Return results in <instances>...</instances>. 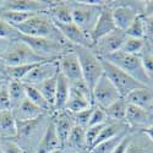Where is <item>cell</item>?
Returning <instances> with one entry per match:
<instances>
[{
    "mask_svg": "<svg viewBox=\"0 0 153 153\" xmlns=\"http://www.w3.org/2000/svg\"><path fill=\"white\" fill-rule=\"evenodd\" d=\"M16 28L21 34H25V36L45 38V39L54 41L64 47H72L64 38V36L56 27V25L49 17L47 12H41V14L33 15L31 19H28L26 22H23Z\"/></svg>",
    "mask_w": 153,
    "mask_h": 153,
    "instance_id": "6da1fadb",
    "label": "cell"
},
{
    "mask_svg": "<svg viewBox=\"0 0 153 153\" xmlns=\"http://www.w3.org/2000/svg\"><path fill=\"white\" fill-rule=\"evenodd\" d=\"M50 120L52 115L43 114L34 120L17 123V134L14 141L23 149L25 153H37V148Z\"/></svg>",
    "mask_w": 153,
    "mask_h": 153,
    "instance_id": "7a4b0ae2",
    "label": "cell"
},
{
    "mask_svg": "<svg viewBox=\"0 0 153 153\" xmlns=\"http://www.w3.org/2000/svg\"><path fill=\"white\" fill-rule=\"evenodd\" d=\"M70 4L72 9V22L86 34L90 36L97 23L100 11L107 4V1L80 0V1H70Z\"/></svg>",
    "mask_w": 153,
    "mask_h": 153,
    "instance_id": "3957f363",
    "label": "cell"
},
{
    "mask_svg": "<svg viewBox=\"0 0 153 153\" xmlns=\"http://www.w3.org/2000/svg\"><path fill=\"white\" fill-rule=\"evenodd\" d=\"M103 59L111 62L113 65H115L117 68L121 69L125 74L131 76L132 79H135L141 85L152 88L151 81H149L148 76L145 71V68H143V62H142L141 55L127 54V53H124V52H121V50H119V52H117V53H113V54H109V55L104 56Z\"/></svg>",
    "mask_w": 153,
    "mask_h": 153,
    "instance_id": "277c9868",
    "label": "cell"
},
{
    "mask_svg": "<svg viewBox=\"0 0 153 153\" xmlns=\"http://www.w3.org/2000/svg\"><path fill=\"white\" fill-rule=\"evenodd\" d=\"M72 50L79 59L83 80L90 86L91 90H93V87L96 86L98 80L104 75L100 58L91 48L72 47Z\"/></svg>",
    "mask_w": 153,
    "mask_h": 153,
    "instance_id": "5b68a950",
    "label": "cell"
},
{
    "mask_svg": "<svg viewBox=\"0 0 153 153\" xmlns=\"http://www.w3.org/2000/svg\"><path fill=\"white\" fill-rule=\"evenodd\" d=\"M100 61H102V66H103L104 76L114 85V87L117 88V91L119 92L121 98H126L135 90L146 87V86L141 85L140 82H137L135 79H132L131 76L125 74L121 69L117 68L115 65H113L111 62L107 61L105 59L100 58Z\"/></svg>",
    "mask_w": 153,
    "mask_h": 153,
    "instance_id": "8992f818",
    "label": "cell"
},
{
    "mask_svg": "<svg viewBox=\"0 0 153 153\" xmlns=\"http://www.w3.org/2000/svg\"><path fill=\"white\" fill-rule=\"evenodd\" d=\"M17 39L26 43L36 54L39 56L48 59V60H58L61 55L70 52L72 47H64L54 41L45 39V38H36V37H28L25 34H19ZM16 39V41H17Z\"/></svg>",
    "mask_w": 153,
    "mask_h": 153,
    "instance_id": "52a82bcc",
    "label": "cell"
},
{
    "mask_svg": "<svg viewBox=\"0 0 153 153\" xmlns=\"http://www.w3.org/2000/svg\"><path fill=\"white\" fill-rule=\"evenodd\" d=\"M9 66H21V65H33V64H41L45 61H52L44 59L36 54L33 50L21 41H12L10 49L4 58Z\"/></svg>",
    "mask_w": 153,
    "mask_h": 153,
    "instance_id": "ba28073f",
    "label": "cell"
},
{
    "mask_svg": "<svg viewBox=\"0 0 153 153\" xmlns=\"http://www.w3.org/2000/svg\"><path fill=\"white\" fill-rule=\"evenodd\" d=\"M127 4H117L114 5L109 1L111 6V15L115 23V27L120 31H126L130 25L136 20L138 15H141L138 6H143L145 1H126Z\"/></svg>",
    "mask_w": 153,
    "mask_h": 153,
    "instance_id": "9c48e42d",
    "label": "cell"
},
{
    "mask_svg": "<svg viewBox=\"0 0 153 153\" xmlns=\"http://www.w3.org/2000/svg\"><path fill=\"white\" fill-rule=\"evenodd\" d=\"M120 97L119 92L114 85L103 75L98 80L96 86L92 90V99L93 105H97L102 109H107L109 105H111L114 102H117Z\"/></svg>",
    "mask_w": 153,
    "mask_h": 153,
    "instance_id": "30bf717a",
    "label": "cell"
},
{
    "mask_svg": "<svg viewBox=\"0 0 153 153\" xmlns=\"http://www.w3.org/2000/svg\"><path fill=\"white\" fill-rule=\"evenodd\" d=\"M126 39V34L124 31L120 30H115L111 33L102 37L100 39H98L93 45H92V50L100 58H104L109 54L117 53L121 49L124 42Z\"/></svg>",
    "mask_w": 153,
    "mask_h": 153,
    "instance_id": "8fae6325",
    "label": "cell"
},
{
    "mask_svg": "<svg viewBox=\"0 0 153 153\" xmlns=\"http://www.w3.org/2000/svg\"><path fill=\"white\" fill-rule=\"evenodd\" d=\"M59 74V62L58 60H52V61H45L39 65H37L26 77H25L21 82L27 86H33L37 87L41 83L45 82L49 79H53Z\"/></svg>",
    "mask_w": 153,
    "mask_h": 153,
    "instance_id": "7c38bea8",
    "label": "cell"
},
{
    "mask_svg": "<svg viewBox=\"0 0 153 153\" xmlns=\"http://www.w3.org/2000/svg\"><path fill=\"white\" fill-rule=\"evenodd\" d=\"M54 1L45 0H4L1 10H10L26 14H41L47 12Z\"/></svg>",
    "mask_w": 153,
    "mask_h": 153,
    "instance_id": "4fadbf2b",
    "label": "cell"
},
{
    "mask_svg": "<svg viewBox=\"0 0 153 153\" xmlns=\"http://www.w3.org/2000/svg\"><path fill=\"white\" fill-rule=\"evenodd\" d=\"M59 62V72L65 77L69 82L83 80L82 77V71L79 59L74 53V50L71 49L70 52L65 53L58 59Z\"/></svg>",
    "mask_w": 153,
    "mask_h": 153,
    "instance_id": "5bb4252c",
    "label": "cell"
},
{
    "mask_svg": "<svg viewBox=\"0 0 153 153\" xmlns=\"http://www.w3.org/2000/svg\"><path fill=\"white\" fill-rule=\"evenodd\" d=\"M115 30H117V27H115V23H114L113 15H111V6L109 5V1H107V4L103 6V9L100 11V15L97 20V23H96L92 33L90 34L92 43L94 44L102 37L111 33Z\"/></svg>",
    "mask_w": 153,
    "mask_h": 153,
    "instance_id": "9a60e30c",
    "label": "cell"
},
{
    "mask_svg": "<svg viewBox=\"0 0 153 153\" xmlns=\"http://www.w3.org/2000/svg\"><path fill=\"white\" fill-rule=\"evenodd\" d=\"M152 123H153V114L152 113H148L141 108L136 107V105L127 103L125 124L129 126L130 130L136 131L135 129H138L140 131H142L147 126H149Z\"/></svg>",
    "mask_w": 153,
    "mask_h": 153,
    "instance_id": "2e32d148",
    "label": "cell"
},
{
    "mask_svg": "<svg viewBox=\"0 0 153 153\" xmlns=\"http://www.w3.org/2000/svg\"><path fill=\"white\" fill-rule=\"evenodd\" d=\"M64 38L72 45V47H85V48H92L93 43L88 34H86L82 30H80L74 22L69 25H60L55 23Z\"/></svg>",
    "mask_w": 153,
    "mask_h": 153,
    "instance_id": "e0dca14e",
    "label": "cell"
},
{
    "mask_svg": "<svg viewBox=\"0 0 153 153\" xmlns=\"http://www.w3.org/2000/svg\"><path fill=\"white\" fill-rule=\"evenodd\" d=\"M52 120L54 123L56 134H58V136L60 138V142L64 146V143H65V141L68 140L71 130L76 125L72 114L70 111L65 110V109L59 110V111H54L52 114Z\"/></svg>",
    "mask_w": 153,
    "mask_h": 153,
    "instance_id": "ac0fdd59",
    "label": "cell"
},
{
    "mask_svg": "<svg viewBox=\"0 0 153 153\" xmlns=\"http://www.w3.org/2000/svg\"><path fill=\"white\" fill-rule=\"evenodd\" d=\"M62 148L69 153H85L88 152L86 142V127L75 125L71 130L68 140L64 143Z\"/></svg>",
    "mask_w": 153,
    "mask_h": 153,
    "instance_id": "d6986e66",
    "label": "cell"
},
{
    "mask_svg": "<svg viewBox=\"0 0 153 153\" xmlns=\"http://www.w3.org/2000/svg\"><path fill=\"white\" fill-rule=\"evenodd\" d=\"M129 104L136 105L148 113L153 114V88L142 87L135 90L125 98Z\"/></svg>",
    "mask_w": 153,
    "mask_h": 153,
    "instance_id": "ffe728a7",
    "label": "cell"
},
{
    "mask_svg": "<svg viewBox=\"0 0 153 153\" xmlns=\"http://www.w3.org/2000/svg\"><path fill=\"white\" fill-rule=\"evenodd\" d=\"M12 115H14L16 123H22V121H30V120H34L37 118L42 117L44 113L41 108H38L36 104H33L32 102H30L27 98L25 99L22 103L11 110Z\"/></svg>",
    "mask_w": 153,
    "mask_h": 153,
    "instance_id": "44dd1931",
    "label": "cell"
},
{
    "mask_svg": "<svg viewBox=\"0 0 153 153\" xmlns=\"http://www.w3.org/2000/svg\"><path fill=\"white\" fill-rule=\"evenodd\" d=\"M47 14L54 23L69 25L72 22V9L70 1H54Z\"/></svg>",
    "mask_w": 153,
    "mask_h": 153,
    "instance_id": "7402d4cb",
    "label": "cell"
},
{
    "mask_svg": "<svg viewBox=\"0 0 153 153\" xmlns=\"http://www.w3.org/2000/svg\"><path fill=\"white\" fill-rule=\"evenodd\" d=\"M59 148H62V145H61L60 138L56 134L54 123H53V120H50L47 130L41 140V143L37 148V153H50V152L59 149Z\"/></svg>",
    "mask_w": 153,
    "mask_h": 153,
    "instance_id": "603a6c76",
    "label": "cell"
},
{
    "mask_svg": "<svg viewBox=\"0 0 153 153\" xmlns=\"http://www.w3.org/2000/svg\"><path fill=\"white\" fill-rule=\"evenodd\" d=\"M17 134V123L11 110L0 111V142L14 140Z\"/></svg>",
    "mask_w": 153,
    "mask_h": 153,
    "instance_id": "cb8c5ba5",
    "label": "cell"
},
{
    "mask_svg": "<svg viewBox=\"0 0 153 153\" xmlns=\"http://www.w3.org/2000/svg\"><path fill=\"white\" fill-rule=\"evenodd\" d=\"M92 105H93V103H92V100L90 98H87L80 91H77V90H75V88L70 87L69 98H68L66 105H65V110L70 111L71 114H75V113H79L81 110L88 109V108L92 107Z\"/></svg>",
    "mask_w": 153,
    "mask_h": 153,
    "instance_id": "d4e9b609",
    "label": "cell"
},
{
    "mask_svg": "<svg viewBox=\"0 0 153 153\" xmlns=\"http://www.w3.org/2000/svg\"><path fill=\"white\" fill-rule=\"evenodd\" d=\"M70 85L69 81L59 72L58 75V83H56V94H55V103H54V111L64 110L69 98Z\"/></svg>",
    "mask_w": 153,
    "mask_h": 153,
    "instance_id": "484cf974",
    "label": "cell"
},
{
    "mask_svg": "<svg viewBox=\"0 0 153 153\" xmlns=\"http://www.w3.org/2000/svg\"><path fill=\"white\" fill-rule=\"evenodd\" d=\"M9 87V94H10V107L11 110L17 108L22 102L26 99V86L21 81H14L9 80L7 81Z\"/></svg>",
    "mask_w": 153,
    "mask_h": 153,
    "instance_id": "4316f807",
    "label": "cell"
},
{
    "mask_svg": "<svg viewBox=\"0 0 153 153\" xmlns=\"http://www.w3.org/2000/svg\"><path fill=\"white\" fill-rule=\"evenodd\" d=\"M126 153H153V142H151L141 131L138 134L135 131Z\"/></svg>",
    "mask_w": 153,
    "mask_h": 153,
    "instance_id": "83f0119b",
    "label": "cell"
},
{
    "mask_svg": "<svg viewBox=\"0 0 153 153\" xmlns=\"http://www.w3.org/2000/svg\"><path fill=\"white\" fill-rule=\"evenodd\" d=\"M126 108H127V100L125 98H119L117 102H114L111 105H109L104 110L107 113V117H108L109 121L125 123Z\"/></svg>",
    "mask_w": 153,
    "mask_h": 153,
    "instance_id": "f1b7e54d",
    "label": "cell"
},
{
    "mask_svg": "<svg viewBox=\"0 0 153 153\" xmlns=\"http://www.w3.org/2000/svg\"><path fill=\"white\" fill-rule=\"evenodd\" d=\"M25 86H26V97H27V99L30 102H32L33 104H36L38 108H41L44 113L52 115V114L54 113V110L48 104V102L44 99L41 91L38 90L37 87H33V86H27V85H25Z\"/></svg>",
    "mask_w": 153,
    "mask_h": 153,
    "instance_id": "f546056e",
    "label": "cell"
},
{
    "mask_svg": "<svg viewBox=\"0 0 153 153\" xmlns=\"http://www.w3.org/2000/svg\"><path fill=\"white\" fill-rule=\"evenodd\" d=\"M148 42L147 39H137V38H129L126 39L121 47V52L127 54H135V55H142L147 52Z\"/></svg>",
    "mask_w": 153,
    "mask_h": 153,
    "instance_id": "4dcf8cb0",
    "label": "cell"
},
{
    "mask_svg": "<svg viewBox=\"0 0 153 153\" xmlns=\"http://www.w3.org/2000/svg\"><path fill=\"white\" fill-rule=\"evenodd\" d=\"M59 75V74H58ZM58 75L53 79H49L45 82L37 86V88L41 91L44 99L48 102V104L54 110V103H55V94H56V83H58Z\"/></svg>",
    "mask_w": 153,
    "mask_h": 153,
    "instance_id": "1f68e13d",
    "label": "cell"
},
{
    "mask_svg": "<svg viewBox=\"0 0 153 153\" xmlns=\"http://www.w3.org/2000/svg\"><path fill=\"white\" fill-rule=\"evenodd\" d=\"M36 14H26V12H17V11H10V10H0V19L10 23L11 26L17 27L23 22H26Z\"/></svg>",
    "mask_w": 153,
    "mask_h": 153,
    "instance_id": "d6a6232c",
    "label": "cell"
},
{
    "mask_svg": "<svg viewBox=\"0 0 153 153\" xmlns=\"http://www.w3.org/2000/svg\"><path fill=\"white\" fill-rule=\"evenodd\" d=\"M129 131H126V132H124V134H121L117 137H114V138H110V140H107V141L98 143L92 149H90V153H113V151L117 148V146L120 143V141L124 138V136Z\"/></svg>",
    "mask_w": 153,
    "mask_h": 153,
    "instance_id": "836d02e7",
    "label": "cell"
},
{
    "mask_svg": "<svg viewBox=\"0 0 153 153\" xmlns=\"http://www.w3.org/2000/svg\"><path fill=\"white\" fill-rule=\"evenodd\" d=\"M37 65H39V64H33V65H21V66H9L6 77H7V80L22 81Z\"/></svg>",
    "mask_w": 153,
    "mask_h": 153,
    "instance_id": "e575fe53",
    "label": "cell"
},
{
    "mask_svg": "<svg viewBox=\"0 0 153 153\" xmlns=\"http://www.w3.org/2000/svg\"><path fill=\"white\" fill-rule=\"evenodd\" d=\"M126 37L137 38V39H146L145 38V26H143V17L138 15L136 20L130 25V27L125 31Z\"/></svg>",
    "mask_w": 153,
    "mask_h": 153,
    "instance_id": "d590c367",
    "label": "cell"
},
{
    "mask_svg": "<svg viewBox=\"0 0 153 153\" xmlns=\"http://www.w3.org/2000/svg\"><path fill=\"white\" fill-rule=\"evenodd\" d=\"M20 32L16 27L11 26L10 23L0 19V38H4L7 41H16Z\"/></svg>",
    "mask_w": 153,
    "mask_h": 153,
    "instance_id": "8d00e7d4",
    "label": "cell"
},
{
    "mask_svg": "<svg viewBox=\"0 0 153 153\" xmlns=\"http://www.w3.org/2000/svg\"><path fill=\"white\" fill-rule=\"evenodd\" d=\"M104 126H105V124H103V125H93V126L86 127V142H87L88 151L93 147L94 142L97 141V138H98L100 131L103 130Z\"/></svg>",
    "mask_w": 153,
    "mask_h": 153,
    "instance_id": "74e56055",
    "label": "cell"
},
{
    "mask_svg": "<svg viewBox=\"0 0 153 153\" xmlns=\"http://www.w3.org/2000/svg\"><path fill=\"white\" fill-rule=\"evenodd\" d=\"M109 123V119L107 117V113L104 109H102L97 105H93V111L91 115V120H90V125L88 126H93V125H103ZM87 126V127H88Z\"/></svg>",
    "mask_w": 153,
    "mask_h": 153,
    "instance_id": "f35d334b",
    "label": "cell"
},
{
    "mask_svg": "<svg viewBox=\"0 0 153 153\" xmlns=\"http://www.w3.org/2000/svg\"><path fill=\"white\" fill-rule=\"evenodd\" d=\"M92 111H93V105L90 107L88 109H85V110H81V111H79V113L72 114L74 120H75V124L79 125V126H82V127H87L88 125H90V120H91Z\"/></svg>",
    "mask_w": 153,
    "mask_h": 153,
    "instance_id": "ab89813d",
    "label": "cell"
},
{
    "mask_svg": "<svg viewBox=\"0 0 153 153\" xmlns=\"http://www.w3.org/2000/svg\"><path fill=\"white\" fill-rule=\"evenodd\" d=\"M0 151L3 153H25L23 149L14 141V140H7V141L0 142Z\"/></svg>",
    "mask_w": 153,
    "mask_h": 153,
    "instance_id": "60d3db41",
    "label": "cell"
},
{
    "mask_svg": "<svg viewBox=\"0 0 153 153\" xmlns=\"http://www.w3.org/2000/svg\"><path fill=\"white\" fill-rule=\"evenodd\" d=\"M142 58V62H143V68H145V71L148 76V79L151 81V85H152V88H153V55L149 54V53H145L141 55Z\"/></svg>",
    "mask_w": 153,
    "mask_h": 153,
    "instance_id": "b9f144b4",
    "label": "cell"
},
{
    "mask_svg": "<svg viewBox=\"0 0 153 153\" xmlns=\"http://www.w3.org/2000/svg\"><path fill=\"white\" fill-rule=\"evenodd\" d=\"M4 110H11L7 82L1 90H0V111H4Z\"/></svg>",
    "mask_w": 153,
    "mask_h": 153,
    "instance_id": "7bdbcfd3",
    "label": "cell"
},
{
    "mask_svg": "<svg viewBox=\"0 0 153 153\" xmlns=\"http://www.w3.org/2000/svg\"><path fill=\"white\" fill-rule=\"evenodd\" d=\"M134 134H135V131H134V130H130L129 132H127V134L124 136V138L120 141V143L117 146V148L113 151V153H126L127 147H129V145H130V143H131V141H132Z\"/></svg>",
    "mask_w": 153,
    "mask_h": 153,
    "instance_id": "ee69618b",
    "label": "cell"
},
{
    "mask_svg": "<svg viewBox=\"0 0 153 153\" xmlns=\"http://www.w3.org/2000/svg\"><path fill=\"white\" fill-rule=\"evenodd\" d=\"M143 17V26H145V38L147 42L153 41V15L142 16Z\"/></svg>",
    "mask_w": 153,
    "mask_h": 153,
    "instance_id": "f6af8a7d",
    "label": "cell"
},
{
    "mask_svg": "<svg viewBox=\"0 0 153 153\" xmlns=\"http://www.w3.org/2000/svg\"><path fill=\"white\" fill-rule=\"evenodd\" d=\"M11 42L12 41H7V39H4V38H0V56L1 58H5L9 49H10V45H11Z\"/></svg>",
    "mask_w": 153,
    "mask_h": 153,
    "instance_id": "bcb514c9",
    "label": "cell"
},
{
    "mask_svg": "<svg viewBox=\"0 0 153 153\" xmlns=\"http://www.w3.org/2000/svg\"><path fill=\"white\" fill-rule=\"evenodd\" d=\"M7 69H9V65L6 64L5 59L0 56V75H3L5 79H7V77H6V75H7Z\"/></svg>",
    "mask_w": 153,
    "mask_h": 153,
    "instance_id": "7dc6e473",
    "label": "cell"
},
{
    "mask_svg": "<svg viewBox=\"0 0 153 153\" xmlns=\"http://www.w3.org/2000/svg\"><path fill=\"white\" fill-rule=\"evenodd\" d=\"M141 132H142V134H143V135L149 140L151 142H153V123H152L149 126H147L146 129H143Z\"/></svg>",
    "mask_w": 153,
    "mask_h": 153,
    "instance_id": "c3c4849f",
    "label": "cell"
},
{
    "mask_svg": "<svg viewBox=\"0 0 153 153\" xmlns=\"http://www.w3.org/2000/svg\"><path fill=\"white\" fill-rule=\"evenodd\" d=\"M146 53H149L153 55V43H149L148 42V47H147V52Z\"/></svg>",
    "mask_w": 153,
    "mask_h": 153,
    "instance_id": "681fc988",
    "label": "cell"
},
{
    "mask_svg": "<svg viewBox=\"0 0 153 153\" xmlns=\"http://www.w3.org/2000/svg\"><path fill=\"white\" fill-rule=\"evenodd\" d=\"M50 153H69V152H66L64 148H59V149H55V151H53V152H50Z\"/></svg>",
    "mask_w": 153,
    "mask_h": 153,
    "instance_id": "f907efd6",
    "label": "cell"
},
{
    "mask_svg": "<svg viewBox=\"0 0 153 153\" xmlns=\"http://www.w3.org/2000/svg\"><path fill=\"white\" fill-rule=\"evenodd\" d=\"M7 81H9V80H3V81H0V90H1V88L6 85V82H7Z\"/></svg>",
    "mask_w": 153,
    "mask_h": 153,
    "instance_id": "816d5d0a",
    "label": "cell"
},
{
    "mask_svg": "<svg viewBox=\"0 0 153 153\" xmlns=\"http://www.w3.org/2000/svg\"><path fill=\"white\" fill-rule=\"evenodd\" d=\"M3 80H7V79H5L3 75H0V81H3Z\"/></svg>",
    "mask_w": 153,
    "mask_h": 153,
    "instance_id": "f5cc1de1",
    "label": "cell"
},
{
    "mask_svg": "<svg viewBox=\"0 0 153 153\" xmlns=\"http://www.w3.org/2000/svg\"><path fill=\"white\" fill-rule=\"evenodd\" d=\"M149 43H153V41H152V42H149Z\"/></svg>",
    "mask_w": 153,
    "mask_h": 153,
    "instance_id": "db71d44e",
    "label": "cell"
},
{
    "mask_svg": "<svg viewBox=\"0 0 153 153\" xmlns=\"http://www.w3.org/2000/svg\"><path fill=\"white\" fill-rule=\"evenodd\" d=\"M0 153H3V152H1V151H0Z\"/></svg>",
    "mask_w": 153,
    "mask_h": 153,
    "instance_id": "11a10c76",
    "label": "cell"
},
{
    "mask_svg": "<svg viewBox=\"0 0 153 153\" xmlns=\"http://www.w3.org/2000/svg\"><path fill=\"white\" fill-rule=\"evenodd\" d=\"M87 153H90V151H88V152H87Z\"/></svg>",
    "mask_w": 153,
    "mask_h": 153,
    "instance_id": "9f6ffc18",
    "label": "cell"
},
{
    "mask_svg": "<svg viewBox=\"0 0 153 153\" xmlns=\"http://www.w3.org/2000/svg\"><path fill=\"white\" fill-rule=\"evenodd\" d=\"M85 153H87V152H85Z\"/></svg>",
    "mask_w": 153,
    "mask_h": 153,
    "instance_id": "6f0895ef",
    "label": "cell"
}]
</instances>
